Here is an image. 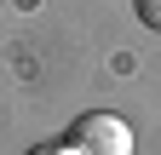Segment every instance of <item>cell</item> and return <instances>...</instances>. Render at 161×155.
I'll use <instances>...</instances> for the list:
<instances>
[{
    "instance_id": "obj_1",
    "label": "cell",
    "mask_w": 161,
    "mask_h": 155,
    "mask_svg": "<svg viewBox=\"0 0 161 155\" xmlns=\"http://www.w3.org/2000/svg\"><path fill=\"white\" fill-rule=\"evenodd\" d=\"M132 126L121 121V115L109 109H92V115H80V121L69 126V149L75 155H132Z\"/></svg>"
},
{
    "instance_id": "obj_2",
    "label": "cell",
    "mask_w": 161,
    "mask_h": 155,
    "mask_svg": "<svg viewBox=\"0 0 161 155\" xmlns=\"http://www.w3.org/2000/svg\"><path fill=\"white\" fill-rule=\"evenodd\" d=\"M132 12H138V23L150 35H161V0H132Z\"/></svg>"
},
{
    "instance_id": "obj_3",
    "label": "cell",
    "mask_w": 161,
    "mask_h": 155,
    "mask_svg": "<svg viewBox=\"0 0 161 155\" xmlns=\"http://www.w3.org/2000/svg\"><path fill=\"white\" fill-rule=\"evenodd\" d=\"M29 155H75V149H69V138H64V144H35Z\"/></svg>"
}]
</instances>
